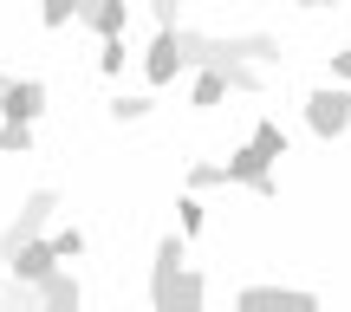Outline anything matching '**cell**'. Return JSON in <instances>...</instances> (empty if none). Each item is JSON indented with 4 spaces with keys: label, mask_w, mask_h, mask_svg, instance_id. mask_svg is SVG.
Instances as JSON below:
<instances>
[{
    "label": "cell",
    "mask_w": 351,
    "mask_h": 312,
    "mask_svg": "<svg viewBox=\"0 0 351 312\" xmlns=\"http://www.w3.org/2000/svg\"><path fill=\"white\" fill-rule=\"evenodd\" d=\"M0 300H7V293H0Z\"/></svg>",
    "instance_id": "cell-25"
},
{
    "label": "cell",
    "mask_w": 351,
    "mask_h": 312,
    "mask_svg": "<svg viewBox=\"0 0 351 312\" xmlns=\"http://www.w3.org/2000/svg\"><path fill=\"white\" fill-rule=\"evenodd\" d=\"M228 182H241V189H254V195H274V156L261 150V143H241L234 156H228Z\"/></svg>",
    "instance_id": "cell-5"
},
{
    "label": "cell",
    "mask_w": 351,
    "mask_h": 312,
    "mask_svg": "<svg viewBox=\"0 0 351 312\" xmlns=\"http://www.w3.org/2000/svg\"><path fill=\"white\" fill-rule=\"evenodd\" d=\"M78 20H85L98 39H111V33H124V26H130V0H85Z\"/></svg>",
    "instance_id": "cell-10"
},
{
    "label": "cell",
    "mask_w": 351,
    "mask_h": 312,
    "mask_svg": "<svg viewBox=\"0 0 351 312\" xmlns=\"http://www.w3.org/2000/svg\"><path fill=\"white\" fill-rule=\"evenodd\" d=\"M293 7H345V0H293Z\"/></svg>",
    "instance_id": "cell-23"
},
{
    "label": "cell",
    "mask_w": 351,
    "mask_h": 312,
    "mask_svg": "<svg viewBox=\"0 0 351 312\" xmlns=\"http://www.w3.org/2000/svg\"><path fill=\"white\" fill-rule=\"evenodd\" d=\"M202 300H208V280H202V274H189V267L150 287V306H156V312H195Z\"/></svg>",
    "instance_id": "cell-4"
},
{
    "label": "cell",
    "mask_w": 351,
    "mask_h": 312,
    "mask_svg": "<svg viewBox=\"0 0 351 312\" xmlns=\"http://www.w3.org/2000/svg\"><path fill=\"white\" fill-rule=\"evenodd\" d=\"M59 215V189H33V195L20 202V215L7 221V235H0V254H13L20 241H33V235H46V221Z\"/></svg>",
    "instance_id": "cell-2"
},
{
    "label": "cell",
    "mask_w": 351,
    "mask_h": 312,
    "mask_svg": "<svg viewBox=\"0 0 351 312\" xmlns=\"http://www.w3.org/2000/svg\"><path fill=\"white\" fill-rule=\"evenodd\" d=\"M52 248L59 261H85V228H52Z\"/></svg>",
    "instance_id": "cell-15"
},
{
    "label": "cell",
    "mask_w": 351,
    "mask_h": 312,
    "mask_svg": "<svg viewBox=\"0 0 351 312\" xmlns=\"http://www.w3.org/2000/svg\"><path fill=\"white\" fill-rule=\"evenodd\" d=\"M234 306H293V312H313L319 306V293H306V287H280V280H261V287H241L234 293Z\"/></svg>",
    "instance_id": "cell-7"
},
{
    "label": "cell",
    "mask_w": 351,
    "mask_h": 312,
    "mask_svg": "<svg viewBox=\"0 0 351 312\" xmlns=\"http://www.w3.org/2000/svg\"><path fill=\"white\" fill-rule=\"evenodd\" d=\"M124 59H130L124 33H111V39H104V46H98V65H104V72H124Z\"/></svg>",
    "instance_id": "cell-16"
},
{
    "label": "cell",
    "mask_w": 351,
    "mask_h": 312,
    "mask_svg": "<svg viewBox=\"0 0 351 312\" xmlns=\"http://www.w3.org/2000/svg\"><path fill=\"white\" fill-rule=\"evenodd\" d=\"M52 267H65V261H59V248H52V235H33V241H20V248L7 254V274H13V280H26V287H33V280H46Z\"/></svg>",
    "instance_id": "cell-6"
},
{
    "label": "cell",
    "mask_w": 351,
    "mask_h": 312,
    "mask_svg": "<svg viewBox=\"0 0 351 312\" xmlns=\"http://www.w3.org/2000/svg\"><path fill=\"white\" fill-rule=\"evenodd\" d=\"M228 91H234V78H228V72H215V65H195V85H189V104H195V111H215Z\"/></svg>",
    "instance_id": "cell-11"
},
{
    "label": "cell",
    "mask_w": 351,
    "mask_h": 312,
    "mask_svg": "<svg viewBox=\"0 0 351 312\" xmlns=\"http://www.w3.org/2000/svg\"><path fill=\"white\" fill-rule=\"evenodd\" d=\"M39 111H46V85H39V78H13L7 98H0V117H26V124H33Z\"/></svg>",
    "instance_id": "cell-9"
},
{
    "label": "cell",
    "mask_w": 351,
    "mask_h": 312,
    "mask_svg": "<svg viewBox=\"0 0 351 312\" xmlns=\"http://www.w3.org/2000/svg\"><path fill=\"white\" fill-rule=\"evenodd\" d=\"M33 300H39V306H52V312H78V300H85V287H78V274L52 267L46 280H33Z\"/></svg>",
    "instance_id": "cell-8"
},
{
    "label": "cell",
    "mask_w": 351,
    "mask_h": 312,
    "mask_svg": "<svg viewBox=\"0 0 351 312\" xmlns=\"http://www.w3.org/2000/svg\"><path fill=\"white\" fill-rule=\"evenodd\" d=\"M111 117L117 124H137V117H150V98H111Z\"/></svg>",
    "instance_id": "cell-20"
},
{
    "label": "cell",
    "mask_w": 351,
    "mask_h": 312,
    "mask_svg": "<svg viewBox=\"0 0 351 312\" xmlns=\"http://www.w3.org/2000/svg\"><path fill=\"white\" fill-rule=\"evenodd\" d=\"M306 130H313L319 143H339L351 130V91L332 78V85H319L313 98H306Z\"/></svg>",
    "instance_id": "cell-1"
},
{
    "label": "cell",
    "mask_w": 351,
    "mask_h": 312,
    "mask_svg": "<svg viewBox=\"0 0 351 312\" xmlns=\"http://www.w3.org/2000/svg\"><path fill=\"white\" fill-rule=\"evenodd\" d=\"M182 241H189V235H163V241H156V267H150V287H156V280H169V274H182Z\"/></svg>",
    "instance_id": "cell-12"
},
{
    "label": "cell",
    "mask_w": 351,
    "mask_h": 312,
    "mask_svg": "<svg viewBox=\"0 0 351 312\" xmlns=\"http://www.w3.org/2000/svg\"><path fill=\"white\" fill-rule=\"evenodd\" d=\"M0 156H33V124L26 117H7L0 124Z\"/></svg>",
    "instance_id": "cell-13"
},
{
    "label": "cell",
    "mask_w": 351,
    "mask_h": 312,
    "mask_svg": "<svg viewBox=\"0 0 351 312\" xmlns=\"http://www.w3.org/2000/svg\"><path fill=\"white\" fill-rule=\"evenodd\" d=\"M156 7V26H182V0H150Z\"/></svg>",
    "instance_id": "cell-21"
},
{
    "label": "cell",
    "mask_w": 351,
    "mask_h": 312,
    "mask_svg": "<svg viewBox=\"0 0 351 312\" xmlns=\"http://www.w3.org/2000/svg\"><path fill=\"white\" fill-rule=\"evenodd\" d=\"M215 182H228V163H195L189 169V189H215Z\"/></svg>",
    "instance_id": "cell-19"
},
{
    "label": "cell",
    "mask_w": 351,
    "mask_h": 312,
    "mask_svg": "<svg viewBox=\"0 0 351 312\" xmlns=\"http://www.w3.org/2000/svg\"><path fill=\"white\" fill-rule=\"evenodd\" d=\"M78 7H85V0H46V7H39V20H46V26H52V33H59V26H65V20H72V13H78Z\"/></svg>",
    "instance_id": "cell-18"
},
{
    "label": "cell",
    "mask_w": 351,
    "mask_h": 312,
    "mask_svg": "<svg viewBox=\"0 0 351 312\" xmlns=\"http://www.w3.org/2000/svg\"><path fill=\"white\" fill-rule=\"evenodd\" d=\"M7 85H13V78H7V72H0V98H7Z\"/></svg>",
    "instance_id": "cell-24"
},
{
    "label": "cell",
    "mask_w": 351,
    "mask_h": 312,
    "mask_svg": "<svg viewBox=\"0 0 351 312\" xmlns=\"http://www.w3.org/2000/svg\"><path fill=\"white\" fill-rule=\"evenodd\" d=\"M176 215H182V235L195 241V235H202V221H208V208H202V189H189V195L176 202Z\"/></svg>",
    "instance_id": "cell-14"
},
{
    "label": "cell",
    "mask_w": 351,
    "mask_h": 312,
    "mask_svg": "<svg viewBox=\"0 0 351 312\" xmlns=\"http://www.w3.org/2000/svg\"><path fill=\"white\" fill-rule=\"evenodd\" d=\"M332 78H339V85H351V46L332 52Z\"/></svg>",
    "instance_id": "cell-22"
},
{
    "label": "cell",
    "mask_w": 351,
    "mask_h": 312,
    "mask_svg": "<svg viewBox=\"0 0 351 312\" xmlns=\"http://www.w3.org/2000/svg\"><path fill=\"white\" fill-rule=\"evenodd\" d=\"M182 65H189L182 59V26H156V39L143 46V78H150V85H169Z\"/></svg>",
    "instance_id": "cell-3"
},
{
    "label": "cell",
    "mask_w": 351,
    "mask_h": 312,
    "mask_svg": "<svg viewBox=\"0 0 351 312\" xmlns=\"http://www.w3.org/2000/svg\"><path fill=\"white\" fill-rule=\"evenodd\" d=\"M254 143H261V150L274 156V163L287 156V130H280V124H254Z\"/></svg>",
    "instance_id": "cell-17"
}]
</instances>
